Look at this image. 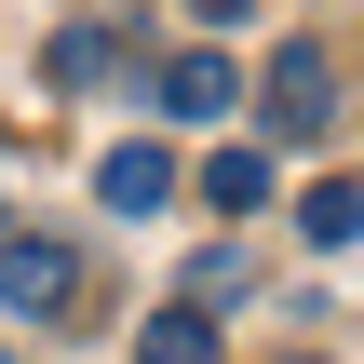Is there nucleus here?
<instances>
[{
  "mask_svg": "<svg viewBox=\"0 0 364 364\" xmlns=\"http://www.w3.org/2000/svg\"><path fill=\"white\" fill-rule=\"evenodd\" d=\"M0 364H14V338H0Z\"/></svg>",
  "mask_w": 364,
  "mask_h": 364,
  "instance_id": "9",
  "label": "nucleus"
},
{
  "mask_svg": "<svg viewBox=\"0 0 364 364\" xmlns=\"http://www.w3.org/2000/svg\"><path fill=\"white\" fill-rule=\"evenodd\" d=\"M68 297H81V257H68L54 230H27V243L0 230V311H14V324H54Z\"/></svg>",
  "mask_w": 364,
  "mask_h": 364,
  "instance_id": "1",
  "label": "nucleus"
},
{
  "mask_svg": "<svg viewBox=\"0 0 364 364\" xmlns=\"http://www.w3.org/2000/svg\"><path fill=\"white\" fill-rule=\"evenodd\" d=\"M338 122V54L324 41H284L270 54V135H324Z\"/></svg>",
  "mask_w": 364,
  "mask_h": 364,
  "instance_id": "2",
  "label": "nucleus"
},
{
  "mask_svg": "<svg viewBox=\"0 0 364 364\" xmlns=\"http://www.w3.org/2000/svg\"><path fill=\"white\" fill-rule=\"evenodd\" d=\"M297 243H311V257H338V243H364V176H324V189L297 203Z\"/></svg>",
  "mask_w": 364,
  "mask_h": 364,
  "instance_id": "5",
  "label": "nucleus"
},
{
  "mask_svg": "<svg viewBox=\"0 0 364 364\" xmlns=\"http://www.w3.org/2000/svg\"><path fill=\"white\" fill-rule=\"evenodd\" d=\"M162 108H176V122H230V108H243V68H230V54H176V68H162Z\"/></svg>",
  "mask_w": 364,
  "mask_h": 364,
  "instance_id": "4",
  "label": "nucleus"
},
{
  "mask_svg": "<svg viewBox=\"0 0 364 364\" xmlns=\"http://www.w3.org/2000/svg\"><path fill=\"white\" fill-rule=\"evenodd\" d=\"M108 68H122L108 27H68V41H54V81H108Z\"/></svg>",
  "mask_w": 364,
  "mask_h": 364,
  "instance_id": "8",
  "label": "nucleus"
},
{
  "mask_svg": "<svg viewBox=\"0 0 364 364\" xmlns=\"http://www.w3.org/2000/svg\"><path fill=\"white\" fill-rule=\"evenodd\" d=\"M135 364H216V324L176 297V311H149V324H135Z\"/></svg>",
  "mask_w": 364,
  "mask_h": 364,
  "instance_id": "7",
  "label": "nucleus"
},
{
  "mask_svg": "<svg viewBox=\"0 0 364 364\" xmlns=\"http://www.w3.org/2000/svg\"><path fill=\"white\" fill-rule=\"evenodd\" d=\"M95 203H108V216H162V203H176V149H149V135H122V149L95 162Z\"/></svg>",
  "mask_w": 364,
  "mask_h": 364,
  "instance_id": "3",
  "label": "nucleus"
},
{
  "mask_svg": "<svg viewBox=\"0 0 364 364\" xmlns=\"http://www.w3.org/2000/svg\"><path fill=\"white\" fill-rule=\"evenodd\" d=\"M270 189H284V176H270V149H216V162H203V203H216V216H257Z\"/></svg>",
  "mask_w": 364,
  "mask_h": 364,
  "instance_id": "6",
  "label": "nucleus"
}]
</instances>
